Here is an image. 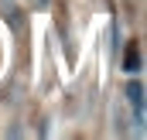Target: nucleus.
Returning <instances> with one entry per match:
<instances>
[{
	"mask_svg": "<svg viewBox=\"0 0 147 140\" xmlns=\"http://www.w3.org/2000/svg\"><path fill=\"white\" fill-rule=\"evenodd\" d=\"M127 99H130V106H134V116H137V120H144V103H140V82H130V85H127Z\"/></svg>",
	"mask_w": 147,
	"mask_h": 140,
	"instance_id": "1",
	"label": "nucleus"
},
{
	"mask_svg": "<svg viewBox=\"0 0 147 140\" xmlns=\"http://www.w3.org/2000/svg\"><path fill=\"white\" fill-rule=\"evenodd\" d=\"M127 72H137V51L127 55Z\"/></svg>",
	"mask_w": 147,
	"mask_h": 140,
	"instance_id": "2",
	"label": "nucleus"
}]
</instances>
